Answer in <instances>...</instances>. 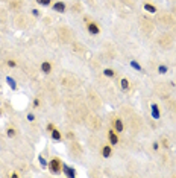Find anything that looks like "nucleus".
<instances>
[{
	"mask_svg": "<svg viewBox=\"0 0 176 178\" xmlns=\"http://www.w3.org/2000/svg\"><path fill=\"white\" fill-rule=\"evenodd\" d=\"M47 169L50 171V174H53V175H59L61 172H62V163H61V160L59 158H52L49 163H47Z\"/></svg>",
	"mask_w": 176,
	"mask_h": 178,
	"instance_id": "f257e3e1",
	"label": "nucleus"
},
{
	"mask_svg": "<svg viewBox=\"0 0 176 178\" xmlns=\"http://www.w3.org/2000/svg\"><path fill=\"white\" fill-rule=\"evenodd\" d=\"M87 31H88L90 35H93V37L100 34V27H99V24L96 23V22H87Z\"/></svg>",
	"mask_w": 176,
	"mask_h": 178,
	"instance_id": "f03ea898",
	"label": "nucleus"
},
{
	"mask_svg": "<svg viewBox=\"0 0 176 178\" xmlns=\"http://www.w3.org/2000/svg\"><path fill=\"white\" fill-rule=\"evenodd\" d=\"M52 9H53L55 12L64 14V12L67 11V5H65V2H62V0H58V2H55V3L52 5Z\"/></svg>",
	"mask_w": 176,
	"mask_h": 178,
	"instance_id": "7ed1b4c3",
	"label": "nucleus"
},
{
	"mask_svg": "<svg viewBox=\"0 0 176 178\" xmlns=\"http://www.w3.org/2000/svg\"><path fill=\"white\" fill-rule=\"evenodd\" d=\"M62 172H64V175L69 178H74L76 177V167L73 166H69V165H62Z\"/></svg>",
	"mask_w": 176,
	"mask_h": 178,
	"instance_id": "20e7f679",
	"label": "nucleus"
},
{
	"mask_svg": "<svg viewBox=\"0 0 176 178\" xmlns=\"http://www.w3.org/2000/svg\"><path fill=\"white\" fill-rule=\"evenodd\" d=\"M108 140H109V145H112V146L118 145V132H116L114 128L108 131Z\"/></svg>",
	"mask_w": 176,
	"mask_h": 178,
	"instance_id": "39448f33",
	"label": "nucleus"
},
{
	"mask_svg": "<svg viewBox=\"0 0 176 178\" xmlns=\"http://www.w3.org/2000/svg\"><path fill=\"white\" fill-rule=\"evenodd\" d=\"M112 128H114V131L116 132H125V123H123V120L120 117H116L114 119V123H112Z\"/></svg>",
	"mask_w": 176,
	"mask_h": 178,
	"instance_id": "423d86ee",
	"label": "nucleus"
},
{
	"mask_svg": "<svg viewBox=\"0 0 176 178\" xmlns=\"http://www.w3.org/2000/svg\"><path fill=\"white\" fill-rule=\"evenodd\" d=\"M150 113H152V119H155V120L161 119V110H159L158 104H152L150 105Z\"/></svg>",
	"mask_w": 176,
	"mask_h": 178,
	"instance_id": "0eeeda50",
	"label": "nucleus"
},
{
	"mask_svg": "<svg viewBox=\"0 0 176 178\" xmlns=\"http://www.w3.org/2000/svg\"><path fill=\"white\" fill-rule=\"evenodd\" d=\"M52 69H53V67H52V62H49V61H43V62H41L40 70L43 72L44 75H50V73H52Z\"/></svg>",
	"mask_w": 176,
	"mask_h": 178,
	"instance_id": "6e6552de",
	"label": "nucleus"
},
{
	"mask_svg": "<svg viewBox=\"0 0 176 178\" xmlns=\"http://www.w3.org/2000/svg\"><path fill=\"white\" fill-rule=\"evenodd\" d=\"M50 137H52V140H55V142H61V140H62V134H61V131H59L56 126L50 131Z\"/></svg>",
	"mask_w": 176,
	"mask_h": 178,
	"instance_id": "1a4fd4ad",
	"label": "nucleus"
},
{
	"mask_svg": "<svg viewBox=\"0 0 176 178\" xmlns=\"http://www.w3.org/2000/svg\"><path fill=\"white\" fill-rule=\"evenodd\" d=\"M112 155V145H105L102 148V157L103 158H109Z\"/></svg>",
	"mask_w": 176,
	"mask_h": 178,
	"instance_id": "9d476101",
	"label": "nucleus"
},
{
	"mask_svg": "<svg viewBox=\"0 0 176 178\" xmlns=\"http://www.w3.org/2000/svg\"><path fill=\"white\" fill-rule=\"evenodd\" d=\"M120 88H121L123 91H129L131 82H129L128 78H121V79H120Z\"/></svg>",
	"mask_w": 176,
	"mask_h": 178,
	"instance_id": "9b49d317",
	"label": "nucleus"
},
{
	"mask_svg": "<svg viewBox=\"0 0 176 178\" xmlns=\"http://www.w3.org/2000/svg\"><path fill=\"white\" fill-rule=\"evenodd\" d=\"M143 8H144V11L146 12H150V14H155V12L158 11V8H156L153 3H147V2L143 5Z\"/></svg>",
	"mask_w": 176,
	"mask_h": 178,
	"instance_id": "f8f14e48",
	"label": "nucleus"
},
{
	"mask_svg": "<svg viewBox=\"0 0 176 178\" xmlns=\"http://www.w3.org/2000/svg\"><path fill=\"white\" fill-rule=\"evenodd\" d=\"M6 82H8V85L11 87L12 90H17V88H18V85H17V81H15L12 76H6Z\"/></svg>",
	"mask_w": 176,
	"mask_h": 178,
	"instance_id": "ddd939ff",
	"label": "nucleus"
},
{
	"mask_svg": "<svg viewBox=\"0 0 176 178\" xmlns=\"http://www.w3.org/2000/svg\"><path fill=\"white\" fill-rule=\"evenodd\" d=\"M103 75H105L106 78H116V70L106 67V69H103Z\"/></svg>",
	"mask_w": 176,
	"mask_h": 178,
	"instance_id": "4468645a",
	"label": "nucleus"
},
{
	"mask_svg": "<svg viewBox=\"0 0 176 178\" xmlns=\"http://www.w3.org/2000/svg\"><path fill=\"white\" fill-rule=\"evenodd\" d=\"M6 136H8L9 139H14V137L17 136V130H15V128H11V126H9V128L6 130Z\"/></svg>",
	"mask_w": 176,
	"mask_h": 178,
	"instance_id": "2eb2a0df",
	"label": "nucleus"
},
{
	"mask_svg": "<svg viewBox=\"0 0 176 178\" xmlns=\"http://www.w3.org/2000/svg\"><path fill=\"white\" fill-rule=\"evenodd\" d=\"M131 67H134L135 70H138V72H143V67H141V64H140V62H137L135 59H132V61H131Z\"/></svg>",
	"mask_w": 176,
	"mask_h": 178,
	"instance_id": "dca6fc26",
	"label": "nucleus"
},
{
	"mask_svg": "<svg viewBox=\"0 0 176 178\" xmlns=\"http://www.w3.org/2000/svg\"><path fill=\"white\" fill-rule=\"evenodd\" d=\"M167 72H169V67H167L165 64H159V66H158V73H159V75H165Z\"/></svg>",
	"mask_w": 176,
	"mask_h": 178,
	"instance_id": "f3484780",
	"label": "nucleus"
},
{
	"mask_svg": "<svg viewBox=\"0 0 176 178\" xmlns=\"http://www.w3.org/2000/svg\"><path fill=\"white\" fill-rule=\"evenodd\" d=\"M35 2L40 5V6H49V5H52L53 0H35Z\"/></svg>",
	"mask_w": 176,
	"mask_h": 178,
	"instance_id": "a211bd4d",
	"label": "nucleus"
},
{
	"mask_svg": "<svg viewBox=\"0 0 176 178\" xmlns=\"http://www.w3.org/2000/svg\"><path fill=\"white\" fill-rule=\"evenodd\" d=\"M6 66H8L9 69H15V67H17V61H15V59H6Z\"/></svg>",
	"mask_w": 176,
	"mask_h": 178,
	"instance_id": "6ab92c4d",
	"label": "nucleus"
},
{
	"mask_svg": "<svg viewBox=\"0 0 176 178\" xmlns=\"http://www.w3.org/2000/svg\"><path fill=\"white\" fill-rule=\"evenodd\" d=\"M38 161H40V165H41L43 167H47V161L43 155H38Z\"/></svg>",
	"mask_w": 176,
	"mask_h": 178,
	"instance_id": "aec40b11",
	"label": "nucleus"
},
{
	"mask_svg": "<svg viewBox=\"0 0 176 178\" xmlns=\"http://www.w3.org/2000/svg\"><path fill=\"white\" fill-rule=\"evenodd\" d=\"M40 105H41V101H40V97H35V99L32 101V107H34V108H40Z\"/></svg>",
	"mask_w": 176,
	"mask_h": 178,
	"instance_id": "412c9836",
	"label": "nucleus"
},
{
	"mask_svg": "<svg viewBox=\"0 0 176 178\" xmlns=\"http://www.w3.org/2000/svg\"><path fill=\"white\" fill-rule=\"evenodd\" d=\"M32 15L34 17H41V11L36 9V8H32Z\"/></svg>",
	"mask_w": 176,
	"mask_h": 178,
	"instance_id": "4be33fe9",
	"label": "nucleus"
},
{
	"mask_svg": "<svg viewBox=\"0 0 176 178\" xmlns=\"http://www.w3.org/2000/svg\"><path fill=\"white\" fill-rule=\"evenodd\" d=\"M26 117H27L29 122H34V120H35V114H34V113H27V116H26Z\"/></svg>",
	"mask_w": 176,
	"mask_h": 178,
	"instance_id": "5701e85b",
	"label": "nucleus"
},
{
	"mask_svg": "<svg viewBox=\"0 0 176 178\" xmlns=\"http://www.w3.org/2000/svg\"><path fill=\"white\" fill-rule=\"evenodd\" d=\"M152 149H153V151H158V149H159V143H158V142H153L152 143Z\"/></svg>",
	"mask_w": 176,
	"mask_h": 178,
	"instance_id": "b1692460",
	"label": "nucleus"
},
{
	"mask_svg": "<svg viewBox=\"0 0 176 178\" xmlns=\"http://www.w3.org/2000/svg\"><path fill=\"white\" fill-rule=\"evenodd\" d=\"M46 128H47V131L50 132V131H52L53 128H55V123H47V126H46Z\"/></svg>",
	"mask_w": 176,
	"mask_h": 178,
	"instance_id": "393cba45",
	"label": "nucleus"
},
{
	"mask_svg": "<svg viewBox=\"0 0 176 178\" xmlns=\"http://www.w3.org/2000/svg\"><path fill=\"white\" fill-rule=\"evenodd\" d=\"M11 177H12V178H18V177H20V174H18V172H12Z\"/></svg>",
	"mask_w": 176,
	"mask_h": 178,
	"instance_id": "a878e982",
	"label": "nucleus"
},
{
	"mask_svg": "<svg viewBox=\"0 0 176 178\" xmlns=\"http://www.w3.org/2000/svg\"><path fill=\"white\" fill-rule=\"evenodd\" d=\"M2 114H3V111H2V108H0V116H2Z\"/></svg>",
	"mask_w": 176,
	"mask_h": 178,
	"instance_id": "bb28decb",
	"label": "nucleus"
}]
</instances>
